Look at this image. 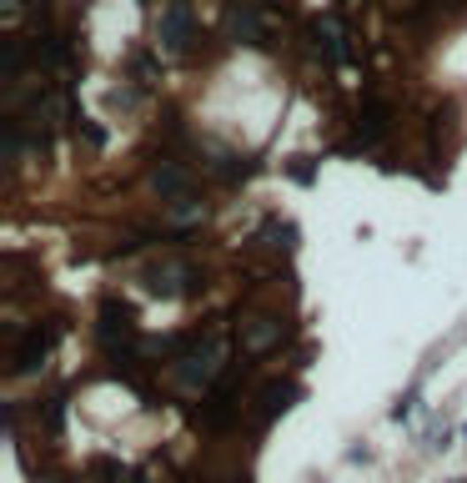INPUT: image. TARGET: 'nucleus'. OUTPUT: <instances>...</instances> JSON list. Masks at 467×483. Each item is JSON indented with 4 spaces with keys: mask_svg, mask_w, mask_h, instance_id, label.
<instances>
[{
    "mask_svg": "<svg viewBox=\"0 0 467 483\" xmlns=\"http://www.w3.org/2000/svg\"><path fill=\"white\" fill-rule=\"evenodd\" d=\"M166 373H172V383L181 393H202V398H206V393L221 388V373H226V347H221L217 332H202V338H196V343H191L187 353L166 368Z\"/></svg>",
    "mask_w": 467,
    "mask_h": 483,
    "instance_id": "1",
    "label": "nucleus"
},
{
    "mask_svg": "<svg viewBox=\"0 0 467 483\" xmlns=\"http://www.w3.org/2000/svg\"><path fill=\"white\" fill-rule=\"evenodd\" d=\"M146 292L151 297H166V302H181V297H196L206 287L202 267L191 262V257H161L156 267H146Z\"/></svg>",
    "mask_w": 467,
    "mask_h": 483,
    "instance_id": "2",
    "label": "nucleus"
},
{
    "mask_svg": "<svg viewBox=\"0 0 467 483\" xmlns=\"http://www.w3.org/2000/svg\"><path fill=\"white\" fill-rule=\"evenodd\" d=\"M96 338H101V347H106L111 358H131V347L146 343L136 328V312L126 308V302H116V297H106L101 312H96Z\"/></svg>",
    "mask_w": 467,
    "mask_h": 483,
    "instance_id": "3",
    "label": "nucleus"
},
{
    "mask_svg": "<svg viewBox=\"0 0 467 483\" xmlns=\"http://www.w3.org/2000/svg\"><path fill=\"white\" fill-rule=\"evenodd\" d=\"M156 46L166 51V56H187L196 46V11H191V0H166L161 5V20H156Z\"/></svg>",
    "mask_w": 467,
    "mask_h": 483,
    "instance_id": "4",
    "label": "nucleus"
},
{
    "mask_svg": "<svg viewBox=\"0 0 467 483\" xmlns=\"http://www.w3.org/2000/svg\"><path fill=\"white\" fill-rule=\"evenodd\" d=\"M151 187H156V197H161L166 206H187V202H196V172H191L181 156H156Z\"/></svg>",
    "mask_w": 467,
    "mask_h": 483,
    "instance_id": "5",
    "label": "nucleus"
},
{
    "mask_svg": "<svg viewBox=\"0 0 467 483\" xmlns=\"http://www.w3.org/2000/svg\"><path fill=\"white\" fill-rule=\"evenodd\" d=\"M50 347H56V323H35V328H26L16 338V347H11V378H31V373H41L50 362Z\"/></svg>",
    "mask_w": 467,
    "mask_h": 483,
    "instance_id": "6",
    "label": "nucleus"
},
{
    "mask_svg": "<svg viewBox=\"0 0 467 483\" xmlns=\"http://www.w3.org/2000/svg\"><path fill=\"white\" fill-rule=\"evenodd\" d=\"M281 338H287V323H281L277 312H251V317L236 323V347L247 358H266L272 347H281Z\"/></svg>",
    "mask_w": 467,
    "mask_h": 483,
    "instance_id": "7",
    "label": "nucleus"
},
{
    "mask_svg": "<svg viewBox=\"0 0 467 483\" xmlns=\"http://www.w3.org/2000/svg\"><path fill=\"white\" fill-rule=\"evenodd\" d=\"M221 26H226V41H236V46H266V16L256 0H232Z\"/></svg>",
    "mask_w": 467,
    "mask_h": 483,
    "instance_id": "8",
    "label": "nucleus"
},
{
    "mask_svg": "<svg viewBox=\"0 0 467 483\" xmlns=\"http://www.w3.org/2000/svg\"><path fill=\"white\" fill-rule=\"evenodd\" d=\"M387 126H392V106L382 101V96H367L357 111V121H352V146H377V141L387 136Z\"/></svg>",
    "mask_w": 467,
    "mask_h": 483,
    "instance_id": "9",
    "label": "nucleus"
},
{
    "mask_svg": "<svg viewBox=\"0 0 467 483\" xmlns=\"http://www.w3.org/2000/svg\"><path fill=\"white\" fill-rule=\"evenodd\" d=\"M311 35H317V51L327 56V66H347L352 61V31H347L337 16H317Z\"/></svg>",
    "mask_w": 467,
    "mask_h": 483,
    "instance_id": "10",
    "label": "nucleus"
},
{
    "mask_svg": "<svg viewBox=\"0 0 467 483\" xmlns=\"http://www.w3.org/2000/svg\"><path fill=\"white\" fill-rule=\"evenodd\" d=\"M296 398H302V388H296V383H266L262 398H256V403H262V423L281 418V413H287V408H292Z\"/></svg>",
    "mask_w": 467,
    "mask_h": 483,
    "instance_id": "11",
    "label": "nucleus"
},
{
    "mask_svg": "<svg viewBox=\"0 0 467 483\" xmlns=\"http://www.w3.org/2000/svg\"><path fill=\"white\" fill-rule=\"evenodd\" d=\"M26 56H31V46H26L20 35H5V41H0V76H5V81H20Z\"/></svg>",
    "mask_w": 467,
    "mask_h": 483,
    "instance_id": "12",
    "label": "nucleus"
},
{
    "mask_svg": "<svg viewBox=\"0 0 467 483\" xmlns=\"http://www.w3.org/2000/svg\"><path fill=\"white\" fill-rule=\"evenodd\" d=\"M96 479H101V483H136V473L121 468L116 458H101V464H96Z\"/></svg>",
    "mask_w": 467,
    "mask_h": 483,
    "instance_id": "13",
    "label": "nucleus"
},
{
    "mask_svg": "<svg viewBox=\"0 0 467 483\" xmlns=\"http://www.w3.org/2000/svg\"><path fill=\"white\" fill-rule=\"evenodd\" d=\"M412 413H417V388L407 393V398H397V403H392V423H407Z\"/></svg>",
    "mask_w": 467,
    "mask_h": 483,
    "instance_id": "14",
    "label": "nucleus"
},
{
    "mask_svg": "<svg viewBox=\"0 0 467 483\" xmlns=\"http://www.w3.org/2000/svg\"><path fill=\"white\" fill-rule=\"evenodd\" d=\"M61 418H65V398H50L46 403V428L50 433H61Z\"/></svg>",
    "mask_w": 467,
    "mask_h": 483,
    "instance_id": "15",
    "label": "nucleus"
}]
</instances>
